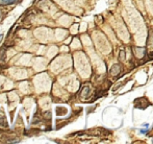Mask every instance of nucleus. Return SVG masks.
Returning <instances> with one entry per match:
<instances>
[{
  "label": "nucleus",
  "instance_id": "4",
  "mask_svg": "<svg viewBox=\"0 0 153 144\" xmlns=\"http://www.w3.org/2000/svg\"><path fill=\"white\" fill-rule=\"evenodd\" d=\"M2 38H3V36H2V35H0V42H1V40H2Z\"/></svg>",
  "mask_w": 153,
  "mask_h": 144
},
{
  "label": "nucleus",
  "instance_id": "2",
  "mask_svg": "<svg viewBox=\"0 0 153 144\" xmlns=\"http://www.w3.org/2000/svg\"><path fill=\"white\" fill-rule=\"evenodd\" d=\"M17 0H0V4L1 5H8V4L15 3Z\"/></svg>",
  "mask_w": 153,
  "mask_h": 144
},
{
  "label": "nucleus",
  "instance_id": "5",
  "mask_svg": "<svg viewBox=\"0 0 153 144\" xmlns=\"http://www.w3.org/2000/svg\"><path fill=\"white\" fill-rule=\"evenodd\" d=\"M0 17H1V15H0Z\"/></svg>",
  "mask_w": 153,
  "mask_h": 144
},
{
  "label": "nucleus",
  "instance_id": "1",
  "mask_svg": "<svg viewBox=\"0 0 153 144\" xmlns=\"http://www.w3.org/2000/svg\"><path fill=\"white\" fill-rule=\"evenodd\" d=\"M120 70H121V68H120L119 65H114L111 69V73L114 75V76H117V75L120 73Z\"/></svg>",
  "mask_w": 153,
  "mask_h": 144
},
{
  "label": "nucleus",
  "instance_id": "6",
  "mask_svg": "<svg viewBox=\"0 0 153 144\" xmlns=\"http://www.w3.org/2000/svg\"><path fill=\"white\" fill-rule=\"evenodd\" d=\"M152 142H153V141H152Z\"/></svg>",
  "mask_w": 153,
  "mask_h": 144
},
{
  "label": "nucleus",
  "instance_id": "3",
  "mask_svg": "<svg viewBox=\"0 0 153 144\" xmlns=\"http://www.w3.org/2000/svg\"><path fill=\"white\" fill-rule=\"evenodd\" d=\"M148 132V130H142L141 131V134H146Z\"/></svg>",
  "mask_w": 153,
  "mask_h": 144
}]
</instances>
